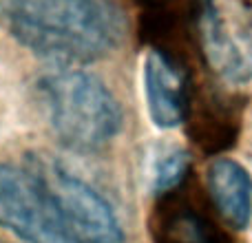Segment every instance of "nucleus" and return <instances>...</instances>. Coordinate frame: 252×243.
I'll use <instances>...</instances> for the list:
<instances>
[{
    "label": "nucleus",
    "mask_w": 252,
    "mask_h": 243,
    "mask_svg": "<svg viewBox=\"0 0 252 243\" xmlns=\"http://www.w3.org/2000/svg\"><path fill=\"white\" fill-rule=\"evenodd\" d=\"M0 226L27 243H80L31 168L0 164Z\"/></svg>",
    "instance_id": "3"
},
{
    "label": "nucleus",
    "mask_w": 252,
    "mask_h": 243,
    "mask_svg": "<svg viewBox=\"0 0 252 243\" xmlns=\"http://www.w3.org/2000/svg\"><path fill=\"white\" fill-rule=\"evenodd\" d=\"M201 31H204L206 53H208L215 69L230 82H248L252 78V64L246 60V56L239 51V47L232 42L230 35L226 33L210 0H206Z\"/></svg>",
    "instance_id": "7"
},
{
    "label": "nucleus",
    "mask_w": 252,
    "mask_h": 243,
    "mask_svg": "<svg viewBox=\"0 0 252 243\" xmlns=\"http://www.w3.org/2000/svg\"><path fill=\"white\" fill-rule=\"evenodd\" d=\"M38 91L53 135L69 151L100 152L122 130V106L97 75L58 71L40 80Z\"/></svg>",
    "instance_id": "2"
},
{
    "label": "nucleus",
    "mask_w": 252,
    "mask_h": 243,
    "mask_svg": "<svg viewBox=\"0 0 252 243\" xmlns=\"http://www.w3.org/2000/svg\"><path fill=\"white\" fill-rule=\"evenodd\" d=\"M161 235L164 243H217V232L213 230V226L188 210L170 217L164 223Z\"/></svg>",
    "instance_id": "8"
},
{
    "label": "nucleus",
    "mask_w": 252,
    "mask_h": 243,
    "mask_svg": "<svg viewBox=\"0 0 252 243\" xmlns=\"http://www.w3.org/2000/svg\"><path fill=\"white\" fill-rule=\"evenodd\" d=\"M144 93L151 120L159 128H177L188 115V78L166 53L151 51L144 62Z\"/></svg>",
    "instance_id": "5"
},
{
    "label": "nucleus",
    "mask_w": 252,
    "mask_h": 243,
    "mask_svg": "<svg viewBox=\"0 0 252 243\" xmlns=\"http://www.w3.org/2000/svg\"><path fill=\"white\" fill-rule=\"evenodd\" d=\"M29 168L38 175L66 228L80 243H124L115 213L87 182L53 161H33Z\"/></svg>",
    "instance_id": "4"
},
{
    "label": "nucleus",
    "mask_w": 252,
    "mask_h": 243,
    "mask_svg": "<svg viewBox=\"0 0 252 243\" xmlns=\"http://www.w3.org/2000/svg\"><path fill=\"white\" fill-rule=\"evenodd\" d=\"M208 188L221 217L237 230H246L252 219V179L235 159H215L208 166Z\"/></svg>",
    "instance_id": "6"
},
{
    "label": "nucleus",
    "mask_w": 252,
    "mask_h": 243,
    "mask_svg": "<svg viewBox=\"0 0 252 243\" xmlns=\"http://www.w3.org/2000/svg\"><path fill=\"white\" fill-rule=\"evenodd\" d=\"M0 25L33 56L56 64H91L126 35L113 0H0Z\"/></svg>",
    "instance_id": "1"
},
{
    "label": "nucleus",
    "mask_w": 252,
    "mask_h": 243,
    "mask_svg": "<svg viewBox=\"0 0 252 243\" xmlns=\"http://www.w3.org/2000/svg\"><path fill=\"white\" fill-rule=\"evenodd\" d=\"M190 170V155L186 151H170L155 164L153 170V190L166 192L177 188Z\"/></svg>",
    "instance_id": "9"
}]
</instances>
